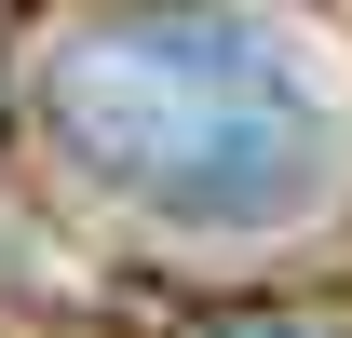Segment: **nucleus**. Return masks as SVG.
Here are the masks:
<instances>
[{
    "label": "nucleus",
    "mask_w": 352,
    "mask_h": 338,
    "mask_svg": "<svg viewBox=\"0 0 352 338\" xmlns=\"http://www.w3.org/2000/svg\"><path fill=\"white\" fill-rule=\"evenodd\" d=\"M190 338H311V325H285V311H230V325H190Z\"/></svg>",
    "instance_id": "2"
},
{
    "label": "nucleus",
    "mask_w": 352,
    "mask_h": 338,
    "mask_svg": "<svg viewBox=\"0 0 352 338\" xmlns=\"http://www.w3.org/2000/svg\"><path fill=\"white\" fill-rule=\"evenodd\" d=\"M41 122L68 176L163 230H285L339 190V82L311 41L217 14V0H149V14H82L41 54Z\"/></svg>",
    "instance_id": "1"
}]
</instances>
